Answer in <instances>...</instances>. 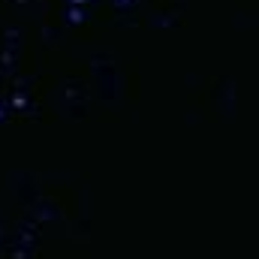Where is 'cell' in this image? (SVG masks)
Here are the masks:
<instances>
[{"label":"cell","instance_id":"6da1fadb","mask_svg":"<svg viewBox=\"0 0 259 259\" xmlns=\"http://www.w3.org/2000/svg\"><path fill=\"white\" fill-rule=\"evenodd\" d=\"M0 118H3V106H0Z\"/></svg>","mask_w":259,"mask_h":259}]
</instances>
